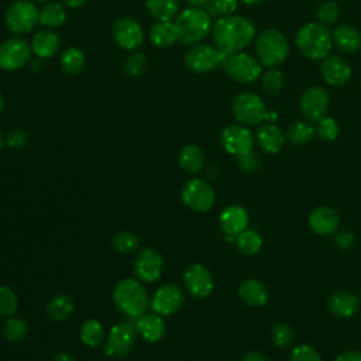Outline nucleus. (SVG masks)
Segmentation results:
<instances>
[{"mask_svg": "<svg viewBox=\"0 0 361 361\" xmlns=\"http://www.w3.org/2000/svg\"><path fill=\"white\" fill-rule=\"evenodd\" d=\"M212 38L216 48L224 55H231L243 51L252 42L255 25L244 16H220L212 25Z\"/></svg>", "mask_w": 361, "mask_h": 361, "instance_id": "obj_1", "label": "nucleus"}, {"mask_svg": "<svg viewBox=\"0 0 361 361\" xmlns=\"http://www.w3.org/2000/svg\"><path fill=\"white\" fill-rule=\"evenodd\" d=\"M178 42L183 45L199 44L212 32V17L203 7H189L175 18Z\"/></svg>", "mask_w": 361, "mask_h": 361, "instance_id": "obj_2", "label": "nucleus"}, {"mask_svg": "<svg viewBox=\"0 0 361 361\" xmlns=\"http://www.w3.org/2000/svg\"><path fill=\"white\" fill-rule=\"evenodd\" d=\"M295 44L303 56L313 61L323 59L333 48L331 32L320 23H306L298 30Z\"/></svg>", "mask_w": 361, "mask_h": 361, "instance_id": "obj_3", "label": "nucleus"}, {"mask_svg": "<svg viewBox=\"0 0 361 361\" xmlns=\"http://www.w3.org/2000/svg\"><path fill=\"white\" fill-rule=\"evenodd\" d=\"M117 309L127 317L137 319L145 313L149 306V298L144 286L135 279H121L113 292Z\"/></svg>", "mask_w": 361, "mask_h": 361, "instance_id": "obj_4", "label": "nucleus"}, {"mask_svg": "<svg viewBox=\"0 0 361 361\" xmlns=\"http://www.w3.org/2000/svg\"><path fill=\"white\" fill-rule=\"evenodd\" d=\"M255 55L261 65L267 68H276L281 65L288 54L289 44L282 31L276 28H267L255 37Z\"/></svg>", "mask_w": 361, "mask_h": 361, "instance_id": "obj_5", "label": "nucleus"}, {"mask_svg": "<svg viewBox=\"0 0 361 361\" xmlns=\"http://www.w3.org/2000/svg\"><path fill=\"white\" fill-rule=\"evenodd\" d=\"M234 118L244 126H257L264 120L274 123L276 120L275 111H268L262 99L252 92L238 93L231 104Z\"/></svg>", "mask_w": 361, "mask_h": 361, "instance_id": "obj_6", "label": "nucleus"}, {"mask_svg": "<svg viewBox=\"0 0 361 361\" xmlns=\"http://www.w3.org/2000/svg\"><path fill=\"white\" fill-rule=\"evenodd\" d=\"M38 7L30 0H16L13 1L4 14V21L7 28L16 34H28L38 24Z\"/></svg>", "mask_w": 361, "mask_h": 361, "instance_id": "obj_7", "label": "nucleus"}, {"mask_svg": "<svg viewBox=\"0 0 361 361\" xmlns=\"http://www.w3.org/2000/svg\"><path fill=\"white\" fill-rule=\"evenodd\" d=\"M261 62L257 59V56H252L250 54H245L243 51L227 55L221 63L223 71L235 82L238 83H252L255 82L261 72Z\"/></svg>", "mask_w": 361, "mask_h": 361, "instance_id": "obj_8", "label": "nucleus"}, {"mask_svg": "<svg viewBox=\"0 0 361 361\" xmlns=\"http://www.w3.org/2000/svg\"><path fill=\"white\" fill-rule=\"evenodd\" d=\"M226 56L219 48L199 42L185 52V65L195 73H209L221 66Z\"/></svg>", "mask_w": 361, "mask_h": 361, "instance_id": "obj_9", "label": "nucleus"}, {"mask_svg": "<svg viewBox=\"0 0 361 361\" xmlns=\"http://www.w3.org/2000/svg\"><path fill=\"white\" fill-rule=\"evenodd\" d=\"M31 45L21 37H10L0 42V69L14 72L31 59Z\"/></svg>", "mask_w": 361, "mask_h": 361, "instance_id": "obj_10", "label": "nucleus"}, {"mask_svg": "<svg viewBox=\"0 0 361 361\" xmlns=\"http://www.w3.org/2000/svg\"><path fill=\"white\" fill-rule=\"evenodd\" d=\"M216 200L213 188L203 179H190L182 189V202L193 212H207Z\"/></svg>", "mask_w": 361, "mask_h": 361, "instance_id": "obj_11", "label": "nucleus"}, {"mask_svg": "<svg viewBox=\"0 0 361 361\" xmlns=\"http://www.w3.org/2000/svg\"><path fill=\"white\" fill-rule=\"evenodd\" d=\"M135 331V326L130 322H121L118 324H114L104 344L106 354L113 358L126 357L134 345Z\"/></svg>", "mask_w": 361, "mask_h": 361, "instance_id": "obj_12", "label": "nucleus"}, {"mask_svg": "<svg viewBox=\"0 0 361 361\" xmlns=\"http://www.w3.org/2000/svg\"><path fill=\"white\" fill-rule=\"evenodd\" d=\"M111 34L114 42L124 51H135L144 41V31L138 21L130 17H120L113 23Z\"/></svg>", "mask_w": 361, "mask_h": 361, "instance_id": "obj_13", "label": "nucleus"}, {"mask_svg": "<svg viewBox=\"0 0 361 361\" xmlns=\"http://www.w3.org/2000/svg\"><path fill=\"white\" fill-rule=\"evenodd\" d=\"M220 142L224 151L234 157H240L252 149L254 134L244 124H230L221 131Z\"/></svg>", "mask_w": 361, "mask_h": 361, "instance_id": "obj_14", "label": "nucleus"}, {"mask_svg": "<svg viewBox=\"0 0 361 361\" xmlns=\"http://www.w3.org/2000/svg\"><path fill=\"white\" fill-rule=\"evenodd\" d=\"M329 94L320 86L307 87L299 99L300 114L309 121H317L326 116L329 109Z\"/></svg>", "mask_w": 361, "mask_h": 361, "instance_id": "obj_15", "label": "nucleus"}, {"mask_svg": "<svg viewBox=\"0 0 361 361\" xmlns=\"http://www.w3.org/2000/svg\"><path fill=\"white\" fill-rule=\"evenodd\" d=\"M183 292L178 285L168 283L157 289L151 299L152 310L159 316H169L183 305Z\"/></svg>", "mask_w": 361, "mask_h": 361, "instance_id": "obj_16", "label": "nucleus"}, {"mask_svg": "<svg viewBox=\"0 0 361 361\" xmlns=\"http://www.w3.org/2000/svg\"><path fill=\"white\" fill-rule=\"evenodd\" d=\"M320 71L323 80L333 87L344 86L350 82L353 76V69L350 63L338 55H327L326 58H323Z\"/></svg>", "mask_w": 361, "mask_h": 361, "instance_id": "obj_17", "label": "nucleus"}, {"mask_svg": "<svg viewBox=\"0 0 361 361\" xmlns=\"http://www.w3.org/2000/svg\"><path fill=\"white\" fill-rule=\"evenodd\" d=\"M164 268V261L161 254L154 248L141 250L134 259V272L142 282L157 281Z\"/></svg>", "mask_w": 361, "mask_h": 361, "instance_id": "obj_18", "label": "nucleus"}, {"mask_svg": "<svg viewBox=\"0 0 361 361\" xmlns=\"http://www.w3.org/2000/svg\"><path fill=\"white\" fill-rule=\"evenodd\" d=\"M183 282L189 293L197 299L209 296L214 286L209 269L204 268L202 264L189 265L183 274Z\"/></svg>", "mask_w": 361, "mask_h": 361, "instance_id": "obj_19", "label": "nucleus"}, {"mask_svg": "<svg viewBox=\"0 0 361 361\" xmlns=\"http://www.w3.org/2000/svg\"><path fill=\"white\" fill-rule=\"evenodd\" d=\"M340 217L337 212L329 206H320L309 214V227L317 235H329L337 231Z\"/></svg>", "mask_w": 361, "mask_h": 361, "instance_id": "obj_20", "label": "nucleus"}, {"mask_svg": "<svg viewBox=\"0 0 361 361\" xmlns=\"http://www.w3.org/2000/svg\"><path fill=\"white\" fill-rule=\"evenodd\" d=\"M30 45H31L32 54L37 58L48 59V58H52L59 51L61 39H59V35L56 32L47 28V30L37 31L32 35Z\"/></svg>", "mask_w": 361, "mask_h": 361, "instance_id": "obj_21", "label": "nucleus"}, {"mask_svg": "<svg viewBox=\"0 0 361 361\" xmlns=\"http://www.w3.org/2000/svg\"><path fill=\"white\" fill-rule=\"evenodd\" d=\"M221 230L228 235H238L248 226V213L244 207L231 204L223 209L219 217Z\"/></svg>", "mask_w": 361, "mask_h": 361, "instance_id": "obj_22", "label": "nucleus"}, {"mask_svg": "<svg viewBox=\"0 0 361 361\" xmlns=\"http://www.w3.org/2000/svg\"><path fill=\"white\" fill-rule=\"evenodd\" d=\"M327 307L331 314L340 319L351 317L360 307V299L347 290H338L333 293L327 300Z\"/></svg>", "mask_w": 361, "mask_h": 361, "instance_id": "obj_23", "label": "nucleus"}, {"mask_svg": "<svg viewBox=\"0 0 361 361\" xmlns=\"http://www.w3.org/2000/svg\"><path fill=\"white\" fill-rule=\"evenodd\" d=\"M333 45L344 54H354L361 48V34L350 24H338L331 31Z\"/></svg>", "mask_w": 361, "mask_h": 361, "instance_id": "obj_24", "label": "nucleus"}, {"mask_svg": "<svg viewBox=\"0 0 361 361\" xmlns=\"http://www.w3.org/2000/svg\"><path fill=\"white\" fill-rule=\"evenodd\" d=\"M259 147L268 154H278L285 144V134L274 123L262 124L257 131Z\"/></svg>", "mask_w": 361, "mask_h": 361, "instance_id": "obj_25", "label": "nucleus"}, {"mask_svg": "<svg viewBox=\"0 0 361 361\" xmlns=\"http://www.w3.org/2000/svg\"><path fill=\"white\" fill-rule=\"evenodd\" d=\"M135 330L151 343L159 341L165 334V324L159 314L151 313V314H142L135 319Z\"/></svg>", "mask_w": 361, "mask_h": 361, "instance_id": "obj_26", "label": "nucleus"}, {"mask_svg": "<svg viewBox=\"0 0 361 361\" xmlns=\"http://www.w3.org/2000/svg\"><path fill=\"white\" fill-rule=\"evenodd\" d=\"M238 296L251 307H261L268 302L267 288L257 279L243 281L238 286Z\"/></svg>", "mask_w": 361, "mask_h": 361, "instance_id": "obj_27", "label": "nucleus"}, {"mask_svg": "<svg viewBox=\"0 0 361 361\" xmlns=\"http://www.w3.org/2000/svg\"><path fill=\"white\" fill-rule=\"evenodd\" d=\"M68 14L62 3L58 1H47L38 14V23L45 28H58L66 23Z\"/></svg>", "mask_w": 361, "mask_h": 361, "instance_id": "obj_28", "label": "nucleus"}, {"mask_svg": "<svg viewBox=\"0 0 361 361\" xmlns=\"http://www.w3.org/2000/svg\"><path fill=\"white\" fill-rule=\"evenodd\" d=\"M149 39L158 48H168L178 41L173 21H157L149 30Z\"/></svg>", "mask_w": 361, "mask_h": 361, "instance_id": "obj_29", "label": "nucleus"}, {"mask_svg": "<svg viewBox=\"0 0 361 361\" xmlns=\"http://www.w3.org/2000/svg\"><path fill=\"white\" fill-rule=\"evenodd\" d=\"M178 161L183 171H186L189 173H195L203 168L204 154L200 147H197L195 144H188L180 149Z\"/></svg>", "mask_w": 361, "mask_h": 361, "instance_id": "obj_30", "label": "nucleus"}, {"mask_svg": "<svg viewBox=\"0 0 361 361\" xmlns=\"http://www.w3.org/2000/svg\"><path fill=\"white\" fill-rule=\"evenodd\" d=\"M176 0H145V8L157 21H173L178 16Z\"/></svg>", "mask_w": 361, "mask_h": 361, "instance_id": "obj_31", "label": "nucleus"}, {"mask_svg": "<svg viewBox=\"0 0 361 361\" xmlns=\"http://www.w3.org/2000/svg\"><path fill=\"white\" fill-rule=\"evenodd\" d=\"M85 63H86V59L82 49L76 47H68L63 49L61 55V69L63 71V73L69 76L78 75L83 71Z\"/></svg>", "mask_w": 361, "mask_h": 361, "instance_id": "obj_32", "label": "nucleus"}, {"mask_svg": "<svg viewBox=\"0 0 361 361\" xmlns=\"http://www.w3.org/2000/svg\"><path fill=\"white\" fill-rule=\"evenodd\" d=\"M73 307L75 305L72 298L66 293H59L54 296L47 305V314L54 322H61L73 312Z\"/></svg>", "mask_w": 361, "mask_h": 361, "instance_id": "obj_33", "label": "nucleus"}, {"mask_svg": "<svg viewBox=\"0 0 361 361\" xmlns=\"http://www.w3.org/2000/svg\"><path fill=\"white\" fill-rule=\"evenodd\" d=\"M314 127L307 121H296L290 124L285 134V140L292 145H305L314 137Z\"/></svg>", "mask_w": 361, "mask_h": 361, "instance_id": "obj_34", "label": "nucleus"}, {"mask_svg": "<svg viewBox=\"0 0 361 361\" xmlns=\"http://www.w3.org/2000/svg\"><path fill=\"white\" fill-rule=\"evenodd\" d=\"M104 330L99 320L87 319L80 326V338L89 347H96L103 341Z\"/></svg>", "mask_w": 361, "mask_h": 361, "instance_id": "obj_35", "label": "nucleus"}, {"mask_svg": "<svg viewBox=\"0 0 361 361\" xmlns=\"http://www.w3.org/2000/svg\"><path fill=\"white\" fill-rule=\"evenodd\" d=\"M235 245L238 251L244 255H254L259 251L262 245L261 235L254 230H244L235 238Z\"/></svg>", "mask_w": 361, "mask_h": 361, "instance_id": "obj_36", "label": "nucleus"}, {"mask_svg": "<svg viewBox=\"0 0 361 361\" xmlns=\"http://www.w3.org/2000/svg\"><path fill=\"white\" fill-rule=\"evenodd\" d=\"M261 85L265 93L275 96L279 94L285 85L283 73L278 68H268L261 78Z\"/></svg>", "mask_w": 361, "mask_h": 361, "instance_id": "obj_37", "label": "nucleus"}, {"mask_svg": "<svg viewBox=\"0 0 361 361\" xmlns=\"http://www.w3.org/2000/svg\"><path fill=\"white\" fill-rule=\"evenodd\" d=\"M340 17V6L334 0H324L316 8V20L323 25L334 24Z\"/></svg>", "mask_w": 361, "mask_h": 361, "instance_id": "obj_38", "label": "nucleus"}, {"mask_svg": "<svg viewBox=\"0 0 361 361\" xmlns=\"http://www.w3.org/2000/svg\"><path fill=\"white\" fill-rule=\"evenodd\" d=\"M145 68H147V56L142 52L130 54L123 63V72L131 78L141 76L145 72Z\"/></svg>", "mask_w": 361, "mask_h": 361, "instance_id": "obj_39", "label": "nucleus"}, {"mask_svg": "<svg viewBox=\"0 0 361 361\" xmlns=\"http://www.w3.org/2000/svg\"><path fill=\"white\" fill-rule=\"evenodd\" d=\"M138 237L127 230L118 231L114 237H113V247L116 248V251L121 252V254H127V252H133L137 247H138Z\"/></svg>", "mask_w": 361, "mask_h": 361, "instance_id": "obj_40", "label": "nucleus"}, {"mask_svg": "<svg viewBox=\"0 0 361 361\" xmlns=\"http://www.w3.org/2000/svg\"><path fill=\"white\" fill-rule=\"evenodd\" d=\"M338 133H340L338 123L333 117L324 116L320 120H317L316 134L319 135L320 140H323V141H333V140L337 138Z\"/></svg>", "mask_w": 361, "mask_h": 361, "instance_id": "obj_41", "label": "nucleus"}, {"mask_svg": "<svg viewBox=\"0 0 361 361\" xmlns=\"http://www.w3.org/2000/svg\"><path fill=\"white\" fill-rule=\"evenodd\" d=\"M27 334V323L23 317L13 316L4 324V336L11 341H18Z\"/></svg>", "mask_w": 361, "mask_h": 361, "instance_id": "obj_42", "label": "nucleus"}, {"mask_svg": "<svg viewBox=\"0 0 361 361\" xmlns=\"http://www.w3.org/2000/svg\"><path fill=\"white\" fill-rule=\"evenodd\" d=\"M17 307V295L10 288L0 285V316H13Z\"/></svg>", "mask_w": 361, "mask_h": 361, "instance_id": "obj_43", "label": "nucleus"}, {"mask_svg": "<svg viewBox=\"0 0 361 361\" xmlns=\"http://www.w3.org/2000/svg\"><path fill=\"white\" fill-rule=\"evenodd\" d=\"M271 340L276 347H286L293 340V330L289 324L278 323L271 330Z\"/></svg>", "mask_w": 361, "mask_h": 361, "instance_id": "obj_44", "label": "nucleus"}, {"mask_svg": "<svg viewBox=\"0 0 361 361\" xmlns=\"http://www.w3.org/2000/svg\"><path fill=\"white\" fill-rule=\"evenodd\" d=\"M289 361H322V358L312 345L299 344L290 351Z\"/></svg>", "mask_w": 361, "mask_h": 361, "instance_id": "obj_45", "label": "nucleus"}, {"mask_svg": "<svg viewBox=\"0 0 361 361\" xmlns=\"http://www.w3.org/2000/svg\"><path fill=\"white\" fill-rule=\"evenodd\" d=\"M237 164L238 168L244 172H252L259 166V158L258 155L251 149L247 154H243L240 157H237Z\"/></svg>", "mask_w": 361, "mask_h": 361, "instance_id": "obj_46", "label": "nucleus"}, {"mask_svg": "<svg viewBox=\"0 0 361 361\" xmlns=\"http://www.w3.org/2000/svg\"><path fill=\"white\" fill-rule=\"evenodd\" d=\"M209 4L214 10L216 16H230L237 10L238 0H212Z\"/></svg>", "mask_w": 361, "mask_h": 361, "instance_id": "obj_47", "label": "nucleus"}, {"mask_svg": "<svg viewBox=\"0 0 361 361\" xmlns=\"http://www.w3.org/2000/svg\"><path fill=\"white\" fill-rule=\"evenodd\" d=\"M28 141V133L24 128H16L7 135V145L13 149L23 148Z\"/></svg>", "mask_w": 361, "mask_h": 361, "instance_id": "obj_48", "label": "nucleus"}, {"mask_svg": "<svg viewBox=\"0 0 361 361\" xmlns=\"http://www.w3.org/2000/svg\"><path fill=\"white\" fill-rule=\"evenodd\" d=\"M334 245L343 251L351 250L355 245V235L348 230L340 231L334 235Z\"/></svg>", "mask_w": 361, "mask_h": 361, "instance_id": "obj_49", "label": "nucleus"}, {"mask_svg": "<svg viewBox=\"0 0 361 361\" xmlns=\"http://www.w3.org/2000/svg\"><path fill=\"white\" fill-rule=\"evenodd\" d=\"M334 361H361V353L355 350H348L338 354Z\"/></svg>", "mask_w": 361, "mask_h": 361, "instance_id": "obj_50", "label": "nucleus"}, {"mask_svg": "<svg viewBox=\"0 0 361 361\" xmlns=\"http://www.w3.org/2000/svg\"><path fill=\"white\" fill-rule=\"evenodd\" d=\"M243 361H267V358L261 353H258V351H248L244 355Z\"/></svg>", "mask_w": 361, "mask_h": 361, "instance_id": "obj_51", "label": "nucleus"}, {"mask_svg": "<svg viewBox=\"0 0 361 361\" xmlns=\"http://www.w3.org/2000/svg\"><path fill=\"white\" fill-rule=\"evenodd\" d=\"M65 6L71 7V8H79L82 7L87 0H62Z\"/></svg>", "mask_w": 361, "mask_h": 361, "instance_id": "obj_52", "label": "nucleus"}, {"mask_svg": "<svg viewBox=\"0 0 361 361\" xmlns=\"http://www.w3.org/2000/svg\"><path fill=\"white\" fill-rule=\"evenodd\" d=\"M55 361H75V360H73V357H72L71 354H68V353H59V354H56Z\"/></svg>", "mask_w": 361, "mask_h": 361, "instance_id": "obj_53", "label": "nucleus"}, {"mask_svg": "<svg viewBox=\"0 0 361 361\" xmlns=\"http://www.w3.org/2000/svg\"><path fill=\"white\" fill-rule=\"evenodd\" d=\"M212 0H188V3L193 7H204L207 3H210Z\"/></svg>", "mask_w": 361, "mask_h": 361, "instance_id": "obj_54", "label": "nucleus"}, {"mask_svg": "<svg viewBox=\"0 0 361 361\" xmlns=\"http://www.w3.org/2000/svg\"><path fill=\"white\" fill-rule=\"evenodd\" d=\"M241 3H244L245 6H255V4H259L262 0H240Z\"/></svg>", "mask_w": 361, "mask_h": 361, "instance_id": "obj_55", "label": "nucleus"}, {"mask_svg": "<svg viewBox=\"0 0 361 361\" xmlns=\"http://www.w3.org/2000/svg\"><path fill=\"white\" fill-rule=\"evenodd\" d=\"M4 104H6V100H4L3 93L0 92V113H1V111H3V109H4Z\"/></svg>", "mask_w": 361, "mask_h": 361, "instance_id": "obj_56", "label": "nucleus"}, {"mask_svg": "<svg viewBox=\"0 0 361 361\" xmlns=\"http://www.w3.org/2000/svg\"><path fill=\"white\" fill-rule=\"evenodd\" d=\"M3 145H4V137H3V133L0 130V149L3 148Z\"/></svg>", "mask_w": 361, "mask_h": 361, "instance_id": "obj_57", "label": "nucleus"}, {"mask_svg": "<svg viewBox=\"0 0 361 361\" xmlns=\"http://www.w3.org/2000/svg\"><path fill=\"white\" fill-rule=\"evenodd\" d=\"M34 1H41V3H47L48 0H34Z\"/></svg>", "mask_w": 361, "mask_h": 361, "instance_id": "obj_58", "label": "nucleus"}, {"mask_svg": "<svg viewBox=\"0 0 361 361\" xmlns=\"http://www.w3.org/2000/svg\"><path fill=\"white\" fill-rule=\"evenodd\" d=\"M360 299H361V296H360Z\"/></svg>", "mask_w": 361, "mask_h": 361, "instance_id": "obj_59", "label": "nucleus"}]
</instances>
